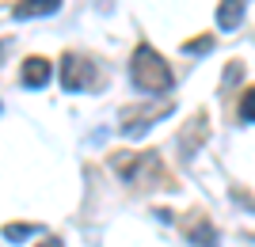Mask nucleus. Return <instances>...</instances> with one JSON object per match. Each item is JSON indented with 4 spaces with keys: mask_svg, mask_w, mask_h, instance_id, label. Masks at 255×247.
I'll list each match as a JSON object with an SVG mask.
<instances>
[{
    "mask_svg": "<svg viewBox=\"0 0 255 247\" xmlns=\"http://www.w3.org/2000/svg\"><path fill=\"white\" fill-rule=\"evenodd\" d=\"M111 167L126 186H137V190H171L175 186L171 171L160 164L156 152H115Z\"/></svg>",
    "mask_w": 255,
    "mask_h": 247,
    "instance_id": "f257e3e1",
    "label": "nucleus"
},
{
    "mask_svg": "<svg viewBox=\"0 0 255 247\" xmlns=\"http://www.w3.org/2000/svg\"><path fill=\"white\" fill-rule=\"evenodd\" d=\"M129 76H133V84H137L141 91H149V95H160V91L171 87L168 61H164L149 42H141L137 50H133V57H129Z\"/></svg>",
    "mask_w": 255,
    "mask_h": 247,
    "instance_id": "f03ea898",
    "label": "nucleus"
},
{
    "mask_svg": "<svg viewBox=\"0 0 255 247\" xmlns=\"http://www.w3.org/2000/svg\"><path fill=\"white\" fill-rule=\"evenodd\" d=\"M96 80V65L80 54H65L61 57V87L65 91H84Z\"/></svg>",
    "mask_w": 255,
    "mask_h": 247,
    "instance_id": "7ed1b4c3",
    "label": "nucleus"
},
{
    "mask_svg": "<svg viewBox=\"0 0 255 247\" xmlns=\"http://www.w3.org/2000/svg\"><path fill=\"white\" fill-rule=\"evenodd\" d=\"M164 114H171V103H156V107H149V110H126V114H122V133H126V137H141V133L156 118H164Z\"/></svg>",
    "mask_w": 255,
    "mask_h": 247,
    "instance_id": "20e7f679",
    "label": "nucleus"
},
{
    "mask_svg": "<svg viewBox=\"0 0 255 247\" xmlns=\"http://www.w3.org/2000/svg\"><path fill=\"white\" fill-rule=\"evenodd\" d=\"M187 240L194 247H217V228L206 213H191L187 217Z\"/></svg>",
    "mask_w": 255,
    "mask_h": 247,
    "instance_id": "39448f33",
    "label": "nucleus"
},
{
    "mask_svg": "<svg viewBox=\"0 0 255 247\" xmlns=\"http://www.w3.org/2000/svg\"><path fill=\"white\" fill-rule=\"evenodd\" d=\"M53 76V65L46 61V57H27L19 69V84L23 87H46Z\"/></svg>",
    "mask_w": 255,
    "mask_h": 247,
    "instance_id": "423d86ee",
    "label": "nucleus"
},
{
    "mask_svg": "<svg viewBox=\"0 0 255 247\" xmlns=\"http://www.w3.org/2000/svg\"><path fill=\"white\" fill-rule=\"evenodd\" d=\"M57 8H61V0H15L11 15L15 19H38V15H53Z\"/></svg>",
    "mask_w": 255,
    "mask_h": 247,
    "instance_id": "0eeeda50",
    "label": "nucleus"
},
{
    "mask_svg": "<svg viewBox=\"0 0 255 247\" xmlns=\"http://www.w3.org/2000/svg\"><path fill=\"white\" fill-rule=\"evenodd\" d=\"M244 19V0H221L217 4V27L221 31H236Z\"/></svg>",
    "mask_w": 255,
    "mask_h": 247,
    "instance_id": "6e6552de",
    "label": "nucleus"
},
{
    "mask_svg": "<svg viewBox=\"0 0 255 247\" xmlns=\"http://www.w3.org/2000/svg\"><path fill=\"white\" fill-rule=\"evenodd\" d=\"M206 133H210V114H194V118L187 122V133H183V152H191V149H194V141L202 145Z\"/></svg>",
    "mask_w": 255,
    "mask_h": 247,
    "instance_id": "1a4fd4ad",
    "label": "nucleus"
},
{
    "mask_svg": "<svg viewBox=\"0 0 255 247\" xmlns=\"http://www.w3.org/2000/svg\"><path fill=\"white\" fill-rule=\"evenodd\" d=\"M34 232H38V225H4V240H11V244H19Z\"/></svg>",
    "mask_w": 255,
    "mask_h": 247,
    "instance_id": "9d476101",
    "label": "nucleus"
},
{
    "mask_svg": "<svg viewBox=\"0 0 255 247\" xmlns=\"http://www.w3.org/2000/svg\"><path fill=\"white\" fill-rule=\"evenodd\" d=\"M240 122H255V84L240 95Z\"/></svg>",
    "mask_w": 255,
    "mask_h": 247,
    "instance_id": "9b49d317",
    "label": "nucleus"
},
{
    "mask_svg": "<svg viewBox=\"0 0 255 247\" xmlns=\"http://www.w3.org/2000/svg\"><path fill=\"white\" fill-rule=\"evenodd\" d=\"M213 50V38H191V42H183V54H210Z\"/></svg>",
    "mask_w": 255,
    "mask_h": 247,
    "instance_id": "f8f14e48",
    "label": "nucleus"
},
{
    "mask_svg": "<svg viewBox=\"0 0 255 247\" xmlns=\"http://www.w3.org/2000/svg\"><path fill=\"white\" fill-rule=\"evenodd\" d=\"M236 80H240V61H233L225 69V84H236Z\"/></svg>",
    "mask_w": 255,
    "mask_h": 247,
    "instance_id": "ddd939ff",
    "label": "nucleus"
},
{
    "mask_svg": "<svg viewBox=\"0 0 255 247\" xmlns=\"http://www.w3.org/2000/svg\"><path fill=\"white\" fill-rule=\"evenodd\" d=\"M38 247H65V244H61V240H57V236H46V240H42V244H38Z\"/></svg>",
    "mask_w": 255,
    "mask_h": 247,
    "instance_id": "4468645a",
    "label": "nucleus"
}]
</instances>
